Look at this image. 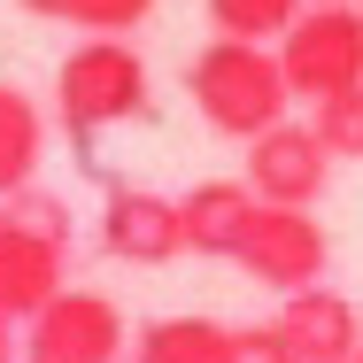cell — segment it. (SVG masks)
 <instances>
[{"instance_id": "9", "label": "cell", "mask_w": 363, "mask_h": 363, "mask_svg": "<svg viewBox=\"0 0 363 363\" xmlns=\"http://www.w3.org/2000/svg\"><path fill=\"white\" fill-rule=\"evenodd\" d=\"M271 325L286 333L294 363H348L363 348V317H356V301H348L340 286H301V294H286Z\"/></svg>"}, {"instance_id": "1", "label": "cell", "mask_w": 363, "mask_h": 363, "mask_svg": "<svg viewBox=\"0 0 363 363\" xmlns=\"http://www.w3.org/2000/svg\"><path fill=\"white\" fill-rule=\"evenodd\" d=\"M186 93L201 108V124L224 140H263L271 124H286L294 93L279 77V55L255 47V39H209L186 70Z\"/></svg>"}, {"instance_id": "7", "label": "cell", "mask_w": 363, "mask_h": 363, "mask_svg": "<svg viewBox=\"0 0 363 363\" xmlns=\"http://www.w3.org/2000/svg\"><path fill=\"white\" fill-rule=\"evenodd\" d=\"M240 186H247V201H263V209H309L325 186H333V155L317 147L309 124H271L263 140H247V170H240Z\"/></svg>"}, {"instance_id": "11", "label": "cell", "mask_w": 363, "mask_h": 363, "mask_svg": "<svg viewBox=\"0 0 363 363\" xmlns=\"http://www.w3.org/2000/svg\"><path fill=\"white\" fill-rule=\"evenodd\" d=\"M39 155H47V116H39V101H31L23 85L0 77V201L31 194Z\"/></svg>"}, {"instance_id": "19", "label": "cell", "mask_w": 363, "mask_h": 363, "mask_svg": "<svg viewBox=\"0 0 363 363\" xmlns=\"http://www.w3.org/2000/svg\"><path fill=\"white\" fill-rule=\"evenodd\" d=\"M348 363H363V348H356V356H348Z\"/></svg>"}, {"instance_id": "18", "label": "cell", "mask_w": 363, "mask_h": 363, "mask_svg": "<svg viewBox=\"0 0 363 363\" xmlns=\"http://www.w3.org/2000/svg\"><path fill=\"white\" fill-rule=\"evenodd\" d=\"M309 8H363V0H309Z\"/></svg>"}, {"instance_id": "12", "label": "cell", "mask_w": 363, "mask_h": 363, "mask_svg": "<svg viewBox=\"0 0 363 363\" xmlns=\"http://www.w3.org/2000/svg\"><path fill=\"white\" fill-rule=\"evenodd\" d=\"M124 363H232V325L217 317H155L132 333Z\"/></svg>"}, {"instance_id": "5", "label": "cell", "mask_w": 363, "mask_h": 363, "mask_svg": "<svg viewBox=\"0 0 363 363\" xmlns=\"http://www.w3.org/2000/svg\"><path fill=\"white\" fill-rule=\"evenodd\" d=\"M124 348H132L124 309L93 286H62L39 317H23L16 363H124Z\"/></svg>"}, {"instance_id": "8", "label": "cell", "mask_w": 363, "mask_h": 363, "mask_svg": "<svg viewBox=\"0 0 363 363\" xmlns=\"http://www.w3.org/2000/svg\"><path fill=\"white\" fill-rule=\"evenodd\" d=\"M93 240H101V255H116V263H132V271H155V263L186 255L178 201L155 194V186H108V194H101V217H93Z\"/></svg>"}, {"instance_id": "2", "label": "cell", "mask_w": 363, "mask_h": 363, "mask_svg": "<svg viewBox=\"0 0 363 363\" xmlns=\"http://www.w3.org/2000/svg\"><path fill=\"white\" fill-rule=\"evenodd\" d=\"M147 101H155L147 62L124 39H77L70 55H62V70H55V116H62V132H70V147L85 162H93V140L101 132L140 124Z\"/></svg>"}, {"instance_id": "14", "label": "cell", "mask_w": 363, "mask_h": 363, "mask_svg": "<svg viewBox=\"0 0 363 363\" xmlns=\"http://www.w3.org/2000/svg\"><path fill=\"white\" fill-rule=\"evenodd\" d=\"M301 8H309V0H209V23H217V39H255V47H271V39H286V23Z\"/></svg>"}, {"instance_id": "4", "label": "cell", "mask_w": 363, "mask_h": 363, "mask_svg": "<svg viewBox=\"0 0 363 363\" xmlns=\"http://www.w3.org/2000/svg\"><path fill=\"white\" fill-rule=\"evenodd\" d=\"M271 55H279L286 93L309 108L348 93V85H363V8H301Z\"/></svg>"}, {"instance_id": "13", "label": "cell", "mask_w": 363, "mask_h": 363, "mask_svg": "<svg viewBox=\"0 0 363 363\" xmlns=\"http://www.w3.org/2000/svg\"><path fill=\"white\" fill-rule=\"evenodd\" d=\"M23 16H47V23H77L85 39H124L155 16V0H16Z\"/></svg>"}, {"instance_id": "6", "label": "cell", "mask_w": 363, "mask_h": 363, "mask_svg": "<svg viewBox=\"0 0 363 363\" xmlns=\"http://www.w3.org/2000/svg\"><path fill=\"white\" fill-rule=\"evenodd\" d=\"M232 263L271 294H301V286H325V263H333V240L309 209H247V232L232 247Z\"/></svg>"}, {"instance_id": "10", "label": "cell", "mask_w": 363, "mask_h": 363, "mask_svg": "<svg viewBox=\"0 0 363 363\" xmlns=\"http://www.w3.org/2000/svg\"><path fill=\"white\" fill-rule=\"evenodd\" d=\"M247 186L240 178H201L194 194H178V232H186V255H217L232 263L240 232H247Z\"/></svg>"}, {"instance_id": "3", "label": "cell", "mask_w": 363, "mask_h": 363, "mask_svg": "<svg viewBox=\"0 0 363 363\" xmlns=\"http://www.w3.org/2000/svg\"><path fill=\"white\" fill-rule=\"evenodd\" d=\"M70 286V209L55 194L0 201V317H39Z\"/></svg>"}, {"instance_id": "16", "label": "cell", "mask_w": 363, "mask_h": 363, "mask_svg": "<svg viewBox=\"0 0 363 363\" xmlns=\"http://www.w3.org/2000/svg\"><path fill=\"white\" fill-rule=\"evenodd\" d=\"M232 363H294V348L279 325H240L232 333Z\"/></svg>"}, {"instance_id": "15", "label": "cell", "mask_w": 363, "mask_h": 363, "mask_svg": "<svg viewBox=\"0 0 363 363\" xmlns=\"http://www.w3.org/2000/svg\"><path fill=\"white\" fill-rule=\"evenodd\" d=\"M309 132H317V147H325L333 162H363V85L333 93V101H317Z\"/></svg>"}, {"instance_id": "17", "label": "cell", "mask_w": 363, "mask_h": 363, "mask_svg": "<svg viewBox=\"0 0 363 363\" xmlns=\"http://www.w3.org/2000/svg\"><path fill=\"white\" fill-rule=\"evenodd\" d=\"M0 363H16V325L0 317Z\"/></svg>"}]
</instances>
